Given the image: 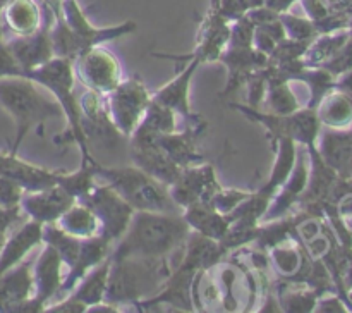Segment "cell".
Here are the masks:
<instances>
[{
  "instance_id": "cell-1",
  "label": "cell",
  "mask_w": 352,
  "mask_h": 313,
  "mask_svg": "<svg viewBox=\"0 0 352 313\" xmlns=\"http://www.w3.org/2000/svg\"><path fill=\"white\" fill-rule=\"evenodd\" d=\"M191 227L182 212H134L124 236L112 246L110 258H165L184 248Z\"/></svg>"
},
{
  "instance_id": "cell-2",
  "label": "cell",
  "mask_w": 352,
  "mask_h": 313,
  "mask_svg": "<svg viewBox=\"0 0 352 313\" xmlns=\"http://www.w3.org/2000/svg\"><path fill=\"white\" fill-rule=\"evenodd\" d=\"M24 76L33 79L38 86H43L57 100V103L62 109V114L67 119L72 138H74V141L78 143L79 150L82 153V165H95L96 160L89 155V143L86 140L85 131H82V112L81 107H79V98L74 89L76 72L72 61L54 57L52 61L40 65V67H34L31 71H28Z\"/></svg>"
},
{
  "instance_id": "cell-3",
  "label": "cell",
  "mask_w": 352,
  "mask_h": 313,
  "mask_svg": "<svg viewBox=\"0 0 352 313\" xmlns=\"http://www.w3.org/2000/svg\"><path fill=\"white\" fill-rule=\"evenodd\" d=\"M95 174L100 182L119 193L138 212H177L170 191L165 184L151 177L148 172L136 165L126 167H102L95 165ZM182 212V210H181Z\"/></svg>"
},
{
  "instance_id": "cell-4",
  "label": "cell",
  "mask_w": 352,
  "mask_h": 313,
  "mask_svg": "<svg viewBox=\"0 0 352 313\" xmlns=\"http://www.w3.org/2000/svg\"><path fill=\"white\" fill-rule=\"evenodd\" d=\"M0 103L9 110L17 122L16 148L36 124H43L52 117L64 116L54 96L40 91L36 83L26 76L0 78Z\"/></svg>"
},
{
  "instance_id": "cell-5",
  "label": "cell",
  "mask_w": 352,
  "mask_h": 313,
  "mask_svg": "<svg viewBox=\"0 0 352 313\" xmlns=\"http://www.w3.org/2000/svg\"><path fill=\"white\" fill-rule=\"evenodd\" d=\"M151 102L150 89L140 78L122 79L107 95V109L110 119L124 138L129 140L146 114Z\"/></svg>"
},
{
  "instance_id": "cell-6",
  "label": "cell",
  "mask_w": 352,
  "mask_h": 313,
  "mask_svg": "<svg viewBox=\"0 0 352 313\" xmlns=\"http://www.w3.org/2000/svg\"><path fill=\"white\" fill-rule=\"evenodd\" d=\"M78 202L85 203L93 210L100 222V234L112 244H116L124 236L136 212L119 193L113 191L105 182H96L91 191Z\"/></svg>"
},
{
  "instance_id": "cell-7",
  "label": "cell",
  "mask_w": 352,
  "mask_h": 313,
  "mask_svg": "<svg viewBox=\"0 0 352 313\" xmlns=\"http://www.w3.org/2000/svg\"><path fill=\"white\" fill-rule=\"evenodd\" d=\"M62 17H64L65 24H67L69 31L72 34L78 57L82 52L89 50V48L100 47L102 43L117 40V38L126 36V34L134 33L138 30V24L134 21H124L122 24H116V26L109 28L95 26V24L89 23L78 0H64Z\"/></svg>"
},
{
  "instance_id": "cell-8",
  "label": "cell",
  "mask_w": 352,
  "mask_h": 313,
  "mask_svg": "<svg viewBox=\"0 0 352 313\" xmlns=\"http://www.w3.org/2000/svg\"><path fill=\"white\" fill-rule=\"evenodd\" d=\"M76 78L88 89L109 95L122 81V67L112 52L102 47H93L82 52L74 62Z\"/></svg>"
},
{
  "instance_id": "cell-9",
  "label": "cell",
  "mask_w": 352,
  "mask_h": 313,
  "mask_svg": "<svg viewBox=\"0 0 352 313\" xmlns=\"http://www.w3.org/2000/svg\"><path fill=\"white\" fill-rule=\"evenodd\" d=\"M129 155L136 167L170 188L181 175L182 167L175 164L157 143V136L134 131L129 138Z\"/></svg>"
},
{
  "instance_id": "cell-10",
  "label": "cell",
  "mask_w": 352,
  "mask_h": 313,
  "mask_svg": "<svg viewBox=\"0 0 352 313\" xmlns=\"http://www.w3.org/2000/svg\"><path fill=\"white\" fill-rule=\"evenodd\" d=\"M222 188L212 165L195 164L182 169L177 181L168 188L172 199L181 210L195 203H210L217 191Z\"/></svg>"
},
{
  "instance_id": "cell-11",
  "label": "cell",
  "mask_w": 352,
  "mask_h": 313,
  "mask_svg": "<svg viewBox=\"0 0 352 313\" xmlns=\"http://www.w3.org/2000/svg\"><path fill=\"white\" fill-rule=\"evenodd\" d=\"M230 107L239 110L243 116L248 119L260 122L261 126L267 127L270 133L272 141L278 140V138H291V140H305L311 133L313 120L311 116L305 112H292V114H272V112H261L260 109H254L250 105H237L232 103Z\"/></svg>"
},
{
  "instance_id": "cell-12",
  "label": "cell",
  "mask_w": 352,
  "mask_h": 313,
  "mask_svg": "<svg viewBox=\"0 0 352 313\" xmlns=\"http://www.w3.org/2000/svg\"><path fill=\"white\" fill-rule=\"evenodd\" d=\"M78 199L69 195L62 186L55 184L52 188L40 189V191L24 193L21 199V208L31 217V220H36L41 224L57 222L62 213L72 206Z\"/></svg>"
},
{
  "instance_id": "cell-13",
  "label": "cell",
  "mask_w": 352,
  "mask_h": 313,
  "mask_svg": "<svg viewBox=\"0 0 352 313\" xmlns=\"http://www.w3.org/2000/svg\"><path fill=\"white\" fill-rule=\"evenodd\" d=\"M201 65L198 58H188V65L175 76L174 79L162 86L160 89L151 95V98L157 100L162 105L168 107L174 110L177 116H182L189 122H201L198 116L191 112V105H189V89H191V81L195 78L196 69Z\"/></svg>"
},
{
  "instance_id": "cell-14",
  "label": "cell",
  "mask_w": 352,
  "mask_h": 313,
  "mask_svg": "<svg viewBox=\"0 0 352 313\" xmlns=\"http://www.w3.org/2000/svg\"><path fill=\"white\" fill-rule=\"evenodd\" d=\"M50 26L52 24H43L34 33L26 34V36H16L7 45L14 57H16V61L23 67L24 74L31 69L40 67L45 62L52 61L55 57L54 45H52L50 38Z\"/></svg>"
},
{
  "instance_id": "cell-15",
  "label": "cell",
  "mask_w": 352,
  "mask_h": 313,
  "mask_svg": "<svg viewBox=\"0 0 352 313\" xmlns=\"http://www.w3.org/2000/svg\"><path fill=\"white\" fill-rule=\"evenodd\" d=\"M62 261L60 255L50 244H45L43 251L38 257L33 267V282H34V299L43 306H48V301L54 298L62 288Z\"/></svg>"
},
{
  "instance_id": "cell-16",
  "label": "cell",
  "mask_w": 352,
  "mask_h": 313,
  "mask_svg": "<svg viewBox=\"0 0 352 313\" xmlns=\"http://www.w3.org/2000/svg\"><path fill=\"white\" fill-rule=\"evenodd\" d=\"M229 34L230 21H227L213 6L199 30L198 45H196L195 52L189 55V58H198L201 64L219 61L220 54L226 50L227 43H229Z\"/></svg>"
},
{
  "instance_id": "cell-17",
  "label": "cell",
  "mask_w": 352,
  "mask_h": 313,
  "mask_svg": "<svg viewBox=\"0 0 352 313\" xmlns=\"http://www.w3.org/2000/svg\"><path fill=\"white\" fill-rule=\"evenodd\" d=\"M58 171H48L45 167L24 162L14 155H0V175L12 179L24 191H40L57 184Z\"/></svg>"
},
{
  "instance_id": "cell-18",
  "label": "cell",
  "mask_w": 352,
  "mask_h": 313,
  "mask_svg": "<svg viewBox=\"0 0 352 313\" xmlns=\"http://www.w3.org/2000/svg\"><path fill=\"white\" fill-rule=\"evenodd\" d=\"M112 246L113 244L110 243L105 236H102V234L82 237L78 258H76L74 265L69 268V274L65 275L64 281H62L60 292H67L69 294V292L76 288V284L81 281V277L86 272H89L95 265H98L100 261L105 260L107 257H110Z\"/></svg>"
},
{
  "instance_id": "cell-19",
  "label": "cell",
  "mask_w": 352,
  "mask_h": 313,
  "mask_svg": "<svg viewBox=\"0 0 352 313\" xmlns=\"http://www.w3.org/2000/svg\"><path fill=\"white\" fill-rule=\"evenodd\" d=\"M182 217L191 230L215 241H222L230 226L229 219L210 203H195L186 206L182 210Z\"/></svg>"
},
{
  "instance_id": "cell-20",
  "label": "cell",
  "mask_w": 352,
  "mask_h": 313,
  "mask_svg": "<svg viewBox=\"0 0 352 313\" xmlns=\"http://www.w3.org/2000/svg\"><path fill=\"white\" fill-rule=\"evenodd\" d=\"M196 126H201V122L196 124ZM196 126L188 127V129L184 131H175V133L157 136V143L160 144L162 150H164L175 164L181 165L182 169L205 162V157H203L198 151V148H196V134H198L199 131L195 129Z\"/></svg>"
},
{
  "instance_id": "cell-21",
  "label": "cell",
  "mask_w": 352,
  "mask_h": 313,
  "mask_svg": "<svg viewBox=\"0 0 352 313\" xmlns=\"http://www.w3.org/2000/svg\"><path fill=\"white\" fill-rule=\"evenodd\" d=\"M110 265H112V258L107 257L105 260L100 261L98 265L86 272L81 277V281L76 284L69 294L74 296L86 306H98L105 301V292L107 284H109V274H110Z\"/></svg>"
},
{
  "instance_id": "cell-22",
  "label": "cell",
  "mask_w": 352,
  "mask_h": 313,
  "mask_svg": "<svg viewBox=\"0 0 352 313\" xmlns=\"http://www.w3.org/2000/svg\"><path fill=\"white\" fill-rule=\"evenodd\" d=\"M274 144L277 158H275V165L274 169H272V175L270 179L258 189V193L268 199H274V196L277 195L278 189H280L282 186H284V182L287 181L289 174H291L296 164L294 140H291V138H278V140L274 141Z\"/></svg>"
},
{
  "instance_id": "cell-23",
  "label": "cell",
  "mask_w": 352,
  "mask_h": 313,
  "mask_svg": "<svg viewBox=\"0 0 352 313\" xmlns=\"http://www.w3.org/2000/svg\"><path fill=\"white\" fill-rule=\"evenodd\" d=\"M6 23L16 36H26L50 24L43 23V14L34 0H10L6 6Z\"/></svg>"
},
{
  "instance_id": "cell-24",
  "label": "cell",
  "mask_w": 352,
  "mask_h": 313,
  "mask_svg": "<svg viewBox=\"0 0 352 313\" xmlns=\"http://www.w3.org/2000/svg\"><path fill=\"white\" fill-rule=\"evenodd\" d=\"M57 226L64 229L65 233L72 234L76 237H89L100 234V222L93 210L86 206L85 203L76 202L74 205L69 206L60 219L57 220Z\"/></svg>"
},
{
  "instance_id": "cell-25",
  "label": "cell",
  "mask_w": 352,
  "mask_h": 313,
  "mask_svg": "<svg viewBox=\"0 0 352 313\" xmlns=\"http://www.w3.org/2000/svg\"><path fill=\"white\" fill-rule=\"evenodd\" d=\"M136 131L151 136H162V134H170L177 131V114L170 110L168 107L162 105L157 100L151 98L148 105L146 114Z\"/></svg>"
},
{
  "instance_id": "cell-26",
  "label": "cell",
  "mask_w": 352,
  "mask_h": 313,
  "mask_svg": "<svg viewBox=\"0 0 352 313\" xmlns=\"http://www.w3.org/2000/svg\"><path fill=\"white\" fill-rule=\"evenodd\" d=\"M43 243L50 244L52 248L57 250L60 255L64 265L69 268L74 265L76 258H78L79 246H81V237H76L72 234L65 233L64 229L57 226V222L43 224Z\"/></svg>"
},
{
  "instance_id": "cell-27",
  "label": "cell",
  "mask_w": 352,
  "mask_h": 313,
  "mask_svg": "<svg viewBox=\"0 0 352 313\" xmlns=\"http://www.w3.org/2000/svg\"><path fill=\"white\" fill-rule=\"evenodd\" d=\"M95 165H81V169L74 172L58 171L57 184L62 186V188H64L69 195L74 196L76 199H81L82 196L88 195L93 189V186L98 182L95 174Z\"/></svg>"
},
{
  "instance_id": "cell-28",
  "label": "cell",
  "mask_w": 352,
  "mask_h": 313,
  "mask_svg": "<svg viewBox=\"0 0 352 313\" xmlns=\"http://www.w3.org/2000/svg\"><path fill=\"white\" fill-rule=\"evenodd\" d=\"M251 195V191H243V189H223L220 188L217 191V195L213 196L210 205L215 206L220 213L223 215H229L234 208L241 205L248 196Z\"/></svg>"
},
{
  "instance_id": "cell-29",
  "label": "cell",
  "mask_w": 352,
  "mask_h": 313,
  "mask_svg": "<svg viewBox=\"0 0 352 313\" xmlns=\"http://www.w3.org/2000/svg\"><path fill=\"white\" fill-rule=\"evenodd\" d=\"M24 189L12 179H7L0 175V206L6 210L19 208L21 199L24 196Z\"/></svg>"
},
{
  "instance_id": "cell-30",
  "label": "cell",
  "mask_w": 352,
  "mask_h": 313,
  "mask_svg": "<svg viewBox=\"0 0 352 313\" xmlns=\"http://www.w3.org/2000/svg\"><path fill=\"white\" fill-rule=\"evenodd\" d=\"M294 2H296V0H265L263 6L267 7V9L274 10V12L282 14V12H287V9Z\"/></svg>"
},
{
  "instance_id": "cell-31",
  "label": "cell",
  "mask_w": 352,
  "mask_h": 313,
  "mask_svg": "<svg viewBox=\"0 0 352 313\" xmlns=\"http://www.w3.org/2000/svg\"><path fill=\"white\" fill-rule=\"evenodd\" d=\"M9 2H10V0H0V10H2L3 7H6Z\"/></svg>"
}]
</instances>
